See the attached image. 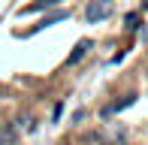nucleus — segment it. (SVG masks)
Masks as SVG:
<instances>
[{
    "mask_svg": "<svg viewBox=\"0 0 148 145\" xmlns=\"http://www.w3.org/2000/svg\"><path fill=\"white\" fill-rule=\"evenodd\" d=\"M112 9H115V3H112V0H91V3L85 6V21H88V24L106 21V18L112 15Z\"/></svg>",
    "mask_w": 148,
    "mask_h": 145,
    "instance_id": "obj_1",
    "label": "nucleus"
},
{
    "mask_svg": "<svg viewBox=\"0 0 148 145\" xmlns=\"http://www.w3.org/2000/svg\"><path fill=\"white\" fill-rule=\"evenodd\" d=\"M133 103H136V94H133V91H130V94H124V97H121V100H112L109 106H103V109H100V115H103V118H112V115H115V112L127 109V106H133Z\"/></svg>",
    "mask_w": 148,
    "mask_h": 145,
    "instance_id": "obj_2",
    "label": "nucleus"
},
{
    "mask_svg": "<svg viewBox=\"0 0 148 145\" xmlns=\"http://www.w3.org/2000/svg\"><path fill=\"white\" fill-rule=\"evenodd\" d=\"M91 49H94V42H91V39H79V42H76V49L70 51V57H66V67L79 64V61H82V57H85V55L91 51Z\"/></svg>",
    "mask_w": 148,
    "mask_h": 145,
    "instance_id": "obj_3",
    "label": "nucleus"
},
{
    "mask_svg": "<svg viewBox=\"0 0 148 145\" xmlns=\"http://www.w3.org/2000/svg\"><path fill=\"white\" fill-rule=\"evenodd\" d=\"M58 0H36V3H30V6H24L18 15H30V12H39V9H49V6H55Z\"/></svg>",
    "mask_w": 148,
    "mask_h": 145,
    "instance_id": "obj_4",
    "label": "nucleus"
},
{
    "mask_svg": "<svg viewBox=\"0 0 148 145\" xmlns=\"http://www.w3.org/2000/svg\"><path fill=\"white\" fill-rule=\"evenodd\" d=\"M139 21H142L139 12H127V15H124V27L130 30V34H133V30H139Z\"/></svg>",
    "mask_w": 148,
    "mask_h": 145,
    "instance_id": "obj_5",
    "label": "nucleus"
},
{
    "mask_svg": "<svg viewBox=\"0 0 148 145\" xmlns=\"http://www.w3.org/2000/svg\"><path fill=\"white\" fill-rule=\"evenodd\" d=\"M64 18H70V12H55V15L42 18V24H36V30L39 27H49V24H58V21H64Z\"/></svg>",
    "mask_w": 148,
    "mask_h": 145,
    "instance_id": "obj_6",
    "label": "nucleus"
},
{
    "mask_svg": "<svg viewBox=\"0 0 148 145\" xmlns=\"http://www.w3.org/2000/svg\"><path fill=\"white\" fill-rule=\"evenodd\" d=\"M142 9H148V0H142Z\"/></svg>",
    "mask_w": 148,
    "mask_h": 145,
    "instance_id": "obj_7",
    "label": "nucleus"
}]
</instances>
